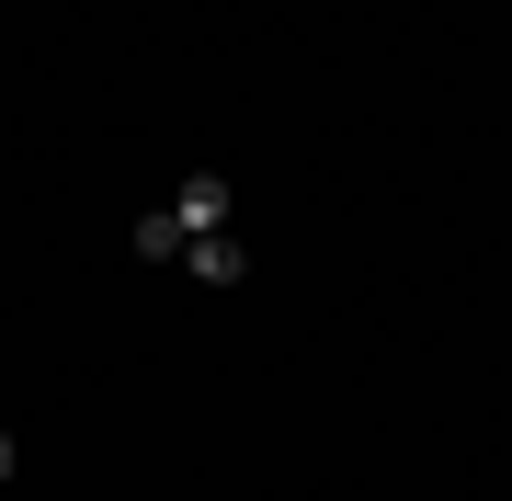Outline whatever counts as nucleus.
Returning a JSON list of instances; mask_svg holds the SVG:
<instances>
[{
    "mask_svg": "<svg viewBox=\"0 0 512 501\" xmlns=\"http://www.w3.org/2000/svg\"><path fill=\"white\" fill-rule=\"evenodd\" d=\"M194 240H183V217H171V205H160V217H137V262H183Z\"/></svg>",
    "mask_w": 512,
    "mask_h": 501,
    "instance_id": "obj_3",
    "label": "nucleus"
},
{
    "mask_svg": "<svg viewBox=\"0 0 512 501\" xmlns=\"http://www.w3.org/2000/svg\"><path fill=\"white\" fill-rule=\"evenodd\" d=\"M0 479H12V433H0Z\"/></svg>",
    "mask_w": 512,
    "mask_h": 501,
    "instance_id": "obj_4",
    "label": "nucleus"
},
{
    "mask_svg": "<svg viewBox=\"0 0 512 501\" xmlns=\"http://www.w3.org/2000/svg\"><path fill=\"white\" fill-rule=\"evenodd\" d=\"M183 274H205V285H239V274H251V240H239V228H205V240L183 251Z\"/></svg>",
    "mask_w": 512,
    "mask_h": 501,
    "instance_id": "obj_1",
    "label": "nucleus"
},
{
    "mask_svg": "<svg viewBox=\"0 0 512 501\" xmlns=\"http://www.w3.org/2000/svg\"><path fill=\"white\" fill-rule=\"evenodd\" d=\"M228 171H194V183H183V205H171V217H183V240H205V228H228Z\"/></svg>",
    "mask_w": 512,
    "mask_h": 501,
    "instance_id": "obj_2",
    "label": "nucleus"
}]
</instances>
